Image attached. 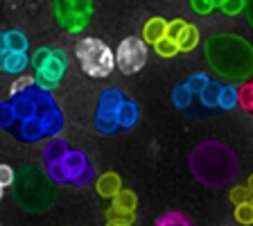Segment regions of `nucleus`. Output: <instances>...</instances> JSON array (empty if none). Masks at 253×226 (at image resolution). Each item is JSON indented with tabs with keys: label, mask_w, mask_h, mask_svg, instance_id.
Masks as SVG:
<instances>
[{
	"label": "nucleus",
	"mask_w": 253,
	"mask_h": 226,
	"mask_svg": "<svg viewBox=\"0 0 253 226\" xmlns=\"http://www.w3.org/2000/svg\"><path fill=\"white\" fill-rule=\"evenodd\" d=\"M251 84H253V75H251Z\"/></svg>",
	"instance_id": "obj_37"
},
{
	"label": "nucleus",
	"mask_w": 253,
	"mask_h": 226,
	"mask_svg": "<svg viewBox=\"0 0 253 226\" xmlns=\"http://www.w3.org/2000/svg\"><path fill=\"white\" fill-rule=\"evenodd\" d=\"M185 82H188L190 89L195 90V95H199L201 90L206 89V86L211 84V77H208V75H204V73H195V75H190Z\"/></svg>",
	"instance_id": "obj_29"
},
{
	"label": "nucleus",
	"mask_w": 253,
	"mask_h": 226,
	"mask_svg": "<svg viewBox=\"0 0 253 226\" xmlns=\"http://www.w3.org/2000/svg\"><path fill=\"white\" fill-rule=\"evenodd\" d=\"M219 9L226 16H237L242 9H247V0H219Z\"/></svg>",
	"instance_id": "obj_28"
},
{
	"label": "nucleus",
	"mask_w": 253,
	"mask_h": 226,
	"mask_svg": "<svg viewBox=\"0 0 253 226\" xmlns=\"http://www.w3.org/2000/svg\"><path fill=\"white\" fill-rule=\"evenodd\" d=\"M206 61L224 82H247L253 75V47L237 34H215L206 41Z\"/></svg>",
	"instance_id": "obj_1"
},
{
	"label": "nucleus",
	"mask_w": 253,
	"mask_h": 226,
	"mask_svg": "<svg viewBox=\"0 0 253 226\" xmlns=\"http://www.w3.org/2000/svg\"><path fill=\"white\" fill-rule=\"evenodd\" d=\"M247 16H249V23L253 27V0H247Z\"/></svg>",
	"instance_id": "obj_35"
},
{
	"label": "nucleus",
	"mask_w": 253,
	"mask_h": 226,
	"mask_svg": "<svg viewBox=\"0 0 253 226\" xmlns=\"http://www.w3.org/2000/svg\"><path fill=\"white\" fill-rule=\"evenodd\" d=\"M168 37L179 43L181 52H190V50H195L197 43H199V30H197L195 25H190V23L176 18V21H169Z\"/></svg>",
	"instance_id": "obj_10"
},
{
	"label": "nucleus",
	"mask_w": 253,
	"mask_h": 226,
	"mask_svg": "<svg viewBox=\"0 0 253 226\" xmlns=\"http://www.w3.org/2000/svg\"><path fill=\"white\" fill-rule=\"evenodd\" d=\"M192 97H195V90L188 86V82H183V84H176L172 90V102L176 109H188L190 104H192Z\"/></svg>",
	"instance_id": "obj_19"
},
{
	"label": "nucleus",
	"mask_w": 253,
	"mask_h": 226,
	"mask_svg": "<svg viewBox=\"0 0 253 226\" xmlns=\"http://www.w3.org/2000/svg\"><path fill=\"white\" fill-rule=\"evenodd\" d=\"M190 170L199 183L208 185V188H221L228 181H233V177L240 170V161L228 145L219 140H208L192 149Z\"/></svg>",
	"instance_id": "obj_2"
},
{
	"label": "nucleus",
	"mask_w": 253,
	"mask_h": 226,
	"mask_svg": "<svg viewBox=\"0 0 253 226\" xmlns=\"http://www.w3.org/2000/svg\"><path fill=\"white\" fill-rule=\"evenodd\" d=\"M168 27H169L168 21H163V18L154 16V18H149V21L145 23V27H142V39L154 45V43H158L161 39L168 37Z\"/></svg>",
	"instance_id": "obj_15"
},
{
	"label": "nucleus",
	"mask_w": 253,
	"mask_h": 226,
	"mask_svg": "<svg viewBox=\"0 0 253 226\" xmlns=\"http://www.w3.org/2000/svg\"><path fill=\"white\" fill-rule=\"evenodd\" d=\"M116 63L125 75H136L147 63V41L138 37H129L118 45Z\"/></svg>",
	"instance_id": "obj_8"
},
{
	"label": "nucleus",
	"mask_w": 253,
	"mask_h": 226,
	"mask_svg": "<svg viewBox=\"0 0 253 226\" xmlns=\"http://www.w3.org/2000/svg\"><path fill=\"white\" fill-rule=\"evenodd\" d=\"M68 152H70V149H68V142L61 140L59 136H52L50 140L45 142V147H43L41 156H43V161H45V165H47V163H57V161H63Z\"/></svg>",
	"instance_id": "obj_14"
},
{
	"label": "nucleus",
	"mask_w": 253,
	"mask_h": 226,
	"mask_svg": "<svg viewBox=\"0 0 253 226\" xmlns=\"http://www.w3.org/2000/svg\"><path fill=\"white\" fill-rule=\"evenodd\" d=\"M9 132L14 134L18 140H23V142H37V140H41V138H47L45 136V129H43V122L39 120V118L16 122Z\"/></svg>",
	"instance_id": "obj_11"
},
{
	"label": "nucleus",
	"mask_w": 253,
	"mask_h": 226,
	"mask_svg": "<svg viewBox=\"0 0 253 226\" xmlns=\"http://www.w3.org/2000/svg\"><path fill=\"white\" fill-rule=\"evenodd\" d=\"M61 163H63L66 174H68V183L70 185H88L90 181H93L95 168L88 163V158H86L84 152H79V149H70Z\"/></svg>",
	"instance_id": "obj_9"
},
{
	"label": "nucleus",
	"mask_w": 253,
	"mask_h": 226,
	"mask_svg": "<svg viewBox=\"0 0 253 226\" xmlns=\"http://www.w3.org/2000/svg\"><path fill=\"white\" fill-rule=\"evenodd\" d=\"M30 41H27L25 32L21 30H7L2 32V37H0V47H2V52H25Z\"/></svg>",
	"instance_id": "obj_13"
},
{
	"label": "nucleus",
	"mask_w": 253,
	"mask_h": 226,
	"mask_svg": "<svg viewBox=\"0 0 253 226\" xmlns=\"http://www.w3.org/2000/svg\"><path fill=\"white\" fill-rule=\"evenodd\" d=\"M32 63V59L25 52H0V66L9 75H23L25 68Z\"/></svg>",
	"instance_id": "obj_12"
},
{
	"label": "nucleus",
	"mask_w": 253,
	"mask_h": 226,
	"mask_svg": "<svg viewBox=\"0 0 253 226\" xmlns=\"http://www.w3.org/2000/svg\"><path fill=\"white\" fill-rule=\"evenodd\" d=\"M156 224L158 226H183V224H192V220L185 217L183 213H179V211H169V213L158 217Z\"/></svg>",
	"instance_id": "obj_24"
},
{
	"label": "nucleus",
	"mask_w": 253,
	"mask_h": 226,
	"mask_svg": "<svg viewBox=\"0 0 253 226\" xmlns=\"http://www.w3.org/2000/svg\"><path fill=\"white\" fill-rule=\"evenodd\" d=\"M240 106L253 113V84L251 82H242V86H240Z\"/></svg>",
	"instance_id": "obj_27"
},
{
	"label": "nucleus",
	"mask_w": 253,
	"mask_h": 226,
	"mask_svg": "<svg viewBox=\"0 0 253 226\" xmlns=\"http://www.w3.org/2000/svg\"><path fill=\"white\" fill-rule=\"evenodd\" d=\"M251 201H253V199H251Z\"/></svg>",
	"instance_id": "obj_39"
},
{
	"label": "nucleus",
	"mask_w": 253,
	"mask_h": 226,
	"mask_svg": "<svg viewBox=\"0 0 253 226\" xmlns=\"http://www.w3.org/2000/svg\"><path fill=\"white\" fill-rule=\"evenodd\" d=\"M126 97L122 95V90L118 89H104L97 97L95 104V118H93V127L95 132H100L102 136H111V134L120 132V122H118V113L120 106Z\"/></svg>",
	"instance_id": "obj_6"
},
{
	"label": "nucleus",
	"mask_w": 253,
	"mask_h": 226,
	"mask_svg": "<svg viewBox=\"0 0 253 226\" xmlns=\"http://www.w3.org/2000/svg\"><path fill=\"white\" fill-rule=\"evenodd\" d=\"M219 90H221L219 82H211V84L206 86L197 97L201 100V104H206V106H211L212 109V106H219Z\"/></svg>",
	"instance_id": "obj_22"
},
{
	"label": "nucleus",
	"mask_w": 253,
	"mask_h": 226,
	"mask_svg": "<svg viewBox=\"0 0 253 226\" xmlns=\"http://www.w3.org/2000/svg\"><path fill=\"white\" fill-rule=\"evenodd\" d=\"M0 125H2V129H11L16 125V111L11 100H5L0 104Z\"/></svg>",
	"instance_id": "obj_25"
},
{
	"label": "nucleus",
	"mask_w": 253,
	"mask_h": 226,
	"mask_svg": "<svg viewBox=\"0 0 253 226\" xmlns=\"http://www.w3.org/2000/svg\"><path fill=\"white\" fill-rule=\"evenodd\" d=\"M52 183L50 174H43L39 168H23L16 179V199L27 211L43 213L54 201Z\"/></svg>",
	"instance_id": "obj_3"
},
{
	"label": "nucleus",
	"mask_w": 253,
	"mask_h": 226,
	"mask_svg": "<svg viewBox=\"0 0 253 226\" xmlns=\"http://www.w3.org/2000/svg\"><path fill=\"white\" fill-rule=\"evenodd\" d=\"M235 220L240 224H253V201H244V204L235 206Z\"/></svg>",
	"instance_id": "obj_26"
},
{
	"label": "nucleus",
	"mask_w": 253,
	"mask_h": 226,
	"mask_svg": "<svg viewBox=\"0 0 253 226\" xmlns=\"http://www.w3.org/2000/svg\"><path fill=\"white\" fill-rule=\"evenodd\" d=\"M240 104V89L228 82V84H221V90H219V109L224 111H231L233 106Z\"/></svg>",
	"instance_id": "obj_18"
},
{
	"label": "nucleus",
	"mask_w": 253,
	"mask_h": 226,
	"mask_svg": "<svg viewBox=\"0 0 253 226\" xmlns=\"http://www.w3.org/2000/svg\"><path fill=\"white\" fill-rule=\"evenodd\" d=\"M106 222L116 226H129L136 222V213H126V211L116 208V206H111L109 211H106Z\"/></svg>",
	"instance_id": "obj_21"
},
{
	"label": "nucleus",
	"mask_w": 253,
	"mask_h": 226,
	"mask_svg": "<svg viewBox=\"0 0 253 226\" xmlns=\"http://www.w3.org/2000/svg\"><path fill=\"white\" fill-rule=\"evenodd\" d=\"M32 68H34V77H37V84L41 89L54 90L66 75L68 57L59 47H39L32 54Z\"/></svg>",
	"instance_id": "obj_5"
},
{
	"label": "nucleus",
	"mask_w": 253,
	"mask_h": 226,
	"mask_svg": "<svg viewBox=\"0 0 253 226\" xmlns=\"http://www.w3.org/2000/svg\"><path fill=\"white\" fill-rule=\"evenodd\" d=\"M75 57H77L82 70L88 77H95V79L109 77L111 70L118 68L116 52H111V47L95 37L79 39L77 45H75Z\"/></svg>",
	"instance_id": "obj_4"
},
{
	"label": "nucleus",
	"mask_w": 253,
	"mask_h": 226,
	"mask_svg": "<svg viewBox=\"0 0 253 226\" xmlns=\"http://www.w3.org/2000/svg\"><path fill=\"white\" fill-rule=\"evenodd\" d=\"M32 84H37V77H30V75H23L21 79H16L14 84H11V90H9V95L21 93V90H25L27 86H32Z\"/></svg>",
	"instance_id": "obj_34"
},
{
	"label": "nucleus",
	"mask_w": 253,
	"mask_h": 226,
	"mask_svg": "<svg viewBox=\"0 0 253 226\" xmlns=\"http://www.w3.org/2000/svg\"><path fill=\"white\" fill-rule=\"evenodd\" d=\"M54 16L70 34L82 32L93 18V0H52Z\"/></svg>",
	"instance_id": "obj_7"
},
{
	"label": "nucleus",
	"mask_w": 253,
	"mask_h": 226,
	"mask_svg": "<svg viewBox=\"0 0 253 226\" xmlns=\"http://www.w3.org/2000/svg\"><path fill=\"white\" fill-rule=\"evenodd\" d=\"M253 199V192L249 190V185H237V188L231 190V201L233 204H244V201H251Z\"/></svg>",
	"instance_id": "obj_31"
},
{
	"label": "nucleus",
	"mask_w": 253,
	"mask_h": 226,
	"mask_svg": "<svg viewBox=\"0 0 253 226\" xmlns=\"http://www.w3.org/2000/svg\"><path fill=\"white\" fill-rule=\"evenodd\" d=\"M154 50L158 52V57H165V59L176 57V54L181 52V50H179V43L174 41V39H169V37H165V39H161L158 43H154Z\"/></svg>",
	"instance_id": "obj_23"
},
{
	"label": "nucleus",
	"mask_w": 253,
	"mask_h": 226,
	"mask_svg": "<svg viewBox=\"0 0 253 226\" xmlns=\"http://www.w3.org/2000/svg\"><path fill=\"white\" fill-rule=\"evenodd\" d=\"M118 122H120V129H131L138 122V106L136 102L125 100L120 106V113H118Z\"/></svg>",
	"instance_id": "obj_17"
},
{
	"label": "nucleus",
	"mask_w": 253,
	"mask_h": 226,
	"mask_svg": "<svg viewBox=\"0 0 253 226\" xmlns=\"http://www.w3.org/2000/svg\"><path fill=\"white\" fill-rule=\"evenodd\" d=\"M113 204L116 208H120V211H126V213H136V206H138V197L136 192H131V190H120L116 197H113Z\"/></svg>",
	"instance_id": "obj_20"
},
{
	"label": "nucleus",
	"mask_w": 253,
	"mask_h": 226,
	"mask_svg": "<svg viewBox=\"0 0 253 226\" xmlns=\"http://www.w3.org/2000/svg\"><path fill=\"white\" fill-rule=\"evenodd\" d=\"M11 183H16L14 170H11L9 165H0V188L5 190V188H9Z\"/></svg>",
	"instance_id": "obj_33"
},
{
	"label": "nucleus",
	"mask_w": 253,
	"mask_h": 226,
	"mask_svg": "<svg viewBox=\"0 0 253 226\" xmlns=\"http://www.w3.org/2000/svg\"><path fill=\"white\" fill-rule=\"evenodd\" d=\"M217 7H219V0H217Z\"/></svg>",
	"instance_id": "obj_38"
},
{
	"label": "nucleus",
	"mask_w": 253,
	"mask_h": 226,
	"mask_svg": "<svg viewBox=\"0 0 253 226\" xmlns=\"http://www.w3.org/2000/svg\"><path fill=\"white\" fill-rule=\"evenodd\" d=\"M247 185H249V190H251V192H253V174H251V177H249V183H247Z\"/></svg>",
	"instance_id": "obj_36"
},
{
	"label": "nucleus",
	"mask_w": 253,
	"mask_h": 226,
	"mask_svg": "<svg viewBox=\"0 0 253 226\" xmlns=\"http://www.w3.org/2000/svg\"><path fill=\"white\" fill-rule=\"evenodd\" d=\"M120 190H122L120 177H118L116 172H106V174H102L100 179H97V195H100V197L113 199Z\"/></svg>",
	"instance_id": "obj_16"
},
{
	"label": "nucleus",
	"mask_w": 253,
	"mask_h": 226,
	"mask_svg": "<svg viewBox=\"0 0 253 226\" xmlns=\"http://www.w3.org/2000/svg\"><path fill=\"white\" fill-rule=\"evenodd\" d=\"M190 7L195 9V14L206 16L217 7V0H190Z\"/></svg>",
	"instance_id": "obj_32"
},
{
	"label": "nucleus",
	"mask_w": 253,
	"mask_h": 226,
	"mask_svg": "<svg viewBox=\"0 0 253 226\" xmlns=\"http://www.w3.org/2000/svg\"><path fill=\"white\" fill-rule=\"evenodd\" d=\"M47 174H50V179L54 183H68V174L63 170V163L57 161V163H47Z\"/></svg>",
	"instance_id": "obj_30"
}]
</instances>
